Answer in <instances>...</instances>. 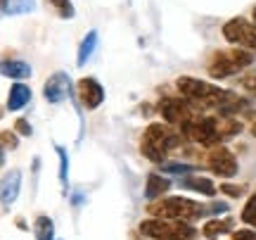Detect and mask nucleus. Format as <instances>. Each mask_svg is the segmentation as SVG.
Here are the masks:
<instances>
[{"label":"nucleus","instance_id":"nucleus-1","mask_svg":"<svg viewBox=\"0 0 256 240\" xmlns=\"http://www.w3.org/2000/svg\"><path fill=\"white\" fill-rule=\"evenodd\" d=\"M183 143V136L174 131L168 124H150L140 140V152L154 164H164L168 157V150L178 148Z\"/></svg>","mask_w":256,"mask_h":240},{"label":"nucleus","instance_id":"nucleus-2","mask_svg":"<svg viewBox=\"0 0 256 240\" xmlns=\"http://www.w3.org/2000/svg\"><path fill=\"white\" fill-rule=\"evenodd\" d=\"M206 212L204 204L174 195V197H162L156 202L147 204V214L152 219H166V221H183V223H192L197 221L202 214Z\"/></svg>","mask_w":256,"mask_h":240},{"label":"nucleus","instance_id":"nucleus-3","mask_svg":"<svg viewBox=\"0 0 256 240\" xmlns=\"http://www.w3.org/2000/svg\"><path fill=\"white\" fill-rule=\"evenodd\" d=\"M252 62H254V55L249 50H244V48H238V50H216L211 55L209 65H206V72L211 74V79H228V76L247 69Z\"/></svg>","mask_w":256,"mask_h":240},{"label":"nucleus","instance_id":"nucleus-4","mask_svg":"<svg viewBox=\"0 0 256 240\" xmlns=\"http://www.w3.org/2000/svg\"><path fill=\"white\" fill-rule=\"evenodd\" d=\"M140 233L152 240H192L197 235L194 226L183 221H166V219H145L140 221Z\"/></svg>","mask_w":256,"mask_h":240},{"label":"nucleus","instance_id":"nucleus-5","mask_svg":"<svg viewBox=\"0 0 256 240\" xmlns=\"http://www.w3.org/2000/svg\"><path fill=\"white\" fill-rule=\"evenodd\" d=\"M180 136L194 140L200 145H206V148H214L223 140L218 131V117H204V114H197L194 119L185 121L180 126Z\"/></svg>","mask_w":256,"mask_h":240},{"label":"nucleus","instance_id":"nucleus-6","mask_svg":"<svg viewBox=\"0 0 256 240\" xmlns=\"http://www.w3.org/2000/svg\"><path fill=\"white\" fill-rule=\"evenodd\" d=\"M156 110L164 117L166 124H171V126H183L185 121L194 119L200 114L197 105L185 100V98H164V100L156 105Z\"/></svg>","mask_w":256,"mask_h":240},{"label":"nucleus","instance_id":"nucleus-7","mask_svg":"<svg viewBox=\"0 0 256 240\" xmlns=\"http://www.w3.org/2000/svg\"><path fill=\"white\" fill-rule=\"evenodd\" d=\"M223 38L244 50H256V24L242 17L230 19L228 24H223Z\"/></svg>","mask_w":256,"mask_h":240},{"label":"nucleus","instance_id":"nucleus-8","mask_svg":"<svg viewBox=\"0 0 256 240\" xmlns=\"http://www.w3.org/2000/svg\"><path fill=\"white\" fill-rule=\"evenodd\" d=\"M206 166L211 169V174L220 176V178H232L238 174V159L223 145H214L206 152Z\"/></svg>","mask_w":256,"mask_h":240},{"label":"nucleus","instance_id":"nucleus-9","mask_svg":"<svg viewBox=\"0 0 256 240\" xmlns=\"http://www.w3.org/2000/svg\"><path fill=\"white\" fill-rule=\"evenodd\" d=\"M72 91H74V83H72V79H69V74L57 72V74L50 76L46 81V86H43V98H46L50 105H60V102H64L66 98H72Z\"/></svg>","mask_w":256,"mask_h":240},{"label":"nucleus","instance_id":"nucleus-10","mask_svg":"<svg viewBox=\"0 0 256 240\" xmlns=\"http://www.w3.org/2000/svg\"><path fill=\"white\" fill-rule=\"evenodd\" d=\"M76 93H78V100L83 102L86 110H98L102 102H104V88L98 79H90L86 76L76 83Z\"/></svg>","mask_w":256,"mask_h":240},{"label":"nucleus","instance_id":"nucleus-11","mask_svg":"<svg viewBox=\"0 0 256 240\" xmlns=\"http://www.w3.org/2000/svg\"><path fill=\"white\" fill-rule=\"evenodd\" d=\"M19 193H22V171L19 169H10L0 176V204L10 209L17 202Z\"/></svg>","mask_w":256,"mask_h":240},{"label":"nucleus","instance_id":"nucleus-12","mask_svg":"<svg viewBox=\"0 0 256 240\" xmlns=\"http://www.w3.org/2000/svg\"><path fill=\"white\" fill-rule=\"evenodd\" d=\"M31 74H34V69H31V65L24 62V60H14V57L0 60V76H8V79L22 81V79H28Z\"/></svg>","mask_w":256,"mask_h":240},{"label":"nucleus","instance_id":"nucleus-13","mask_svg":"<svg viewBox=\"0 0 256 240\" xmlns=\"http://www.w3.org/2000/svg\"><path fill=\"white\" fill-rule=\"evenodd\" d=\"M168 188H171V181H168L166 176L152 171L145 181V197L150 202H156V200H162V197L168 193Z\"/></svg>","mask_w":256,"mask_h":240},{"label":"nucleus","instance_id":"nucleus-14","mask_svg":"<svg viewBox=\"0 0 256 240\" xmlns=\"http://www.w3.org/2000/svg\"><path fill=\"white\" fill-rule=\"evenodd\" d=\"M28 102H31V88L22 81L12 83V88H10V93H8V110L19 112V110H24Z\"/></svg>","mask_w":256,"mask_h":240},{"label":"nucleus","instance_id":"nucleus-15","mask_svg":"<svg viewBox=\"0 0 256 240\" xmlns=\"http://www.w3.org/2000/svg\"><path fill=\"white\" fill-rule=\"evenodd\" d=\"M204 238L216 240L218 235H226V233H232V219H211V221L204 223Z\"/></svg>","mask_w":256,"mask_h":240},{"label":"nucleus","instance_id":"nucleus-16","mask_svg":"<svg viewBox=\"0 0 256 240\" xmlns=\"http://www.w3.org/2000/svg\"><path fill=\"white\" fill-rule=\"evenodd\" d=\"M95 48H98V31H88V34L83 36L81 46H78V57H76V65H78V67L88 65V60H90V55L95 53Z\"/></svg>","mask_w":256,"mask_h":240},{"label":"nucleus","instance_id":"nucleus-17","mask_svg":"<svg viewBox=\"0 0 256 240\" xmlns=\"http://www.w3.org/2000/svg\"><path fill=\"white\" fill-rule=\"evenodd\" d=\"M183 185L190 188V190H194V193L206 195V197H214V195H216V185L211 183L209 178H204V176H185Z\"/></svg>","mask_w":256,"mask_h":240},{"label":"nucleus","instance_id":"nucleus-18","mask_svg":"<svg viewBox=\"0 0 256 240\" xmlns=\"http://www.w3.org/2000/svg\"><path fill=\"white\" fill-rule=\"evenodd\" d=\"M34 233H36V240H55V221L40 214L34 221Z\"/></svg>","mask_w":256,"mask_h":240},{"label":"nucleus","instance_id":"nucleus-19","mask_svg":"<svg viewBox=\"0 0 256 240\" xmlns=\"http://www.w3.org/2000/svg\"><path fill=\"white\" fill-rule=\"evenodd\" d=\"M0 8L10 17L12 15H28V12H34V8H36V0H2Z\"/></svg>","mask_w":256,"mask_h":240},{"label":"nucleus","instance_id":"nucleus-20","mask_svg":"<svg viewBox=\"0 0 256 240\" xmlns=\"http://www.w3.org/2000/svg\"><path fill=\"white\" fill-rule=\"evenodd\" d=\"M57 157H60V183H62L64 193L69 190V155L64 145H57Z\"/></svg>","mask_w":256,"mask_h":240},{"label":"nucleus","instance_id":"nucleus-21","mask_svg":"<svg viewBox=\"0 0 256 240\" xmlns=\"http://www.w3.org/2000/svg\"><path fill=\"white\" fill-rule=\"evenodd\" d=\"M48 3H50V8L55 10L62 19H74V15H76L72 0H48Z\"/></svg>","mask_w":256,"mask_h":240},{"label":"nucleus","instance_id":"nucleus-22","mask_svg":"<svg viewBox=\"0 0 256 240\" xmlns=\"http://www.w3.org/2000/svg\"><path fill=\"white\" fill-rule=\"evenodd\" d=\"M242 221L256 228V193L249 197L247 204H244V209H242Z\"/></svg>","mask_w":256,"mask_h":240},{"label":"nucleus","instance_id":"nucleus-23","mask_svg":"<svg viewBox=\"0 0 256 240\" xmlns=\"http://www.w3.org/2000/svg\"><path fill=\"white\" fill-rule=\"evenodd\" d=\"M19 136L14 131H0V148L2 150H17Z\"/></svg>","mask_w":256,"mask_h":240},{"label":"nucleus","instance_id":"nucleus-24","mask_svg":"<svg viewBox=\"0 0 256 240\" xmlns=\"http://www.w3.org/2000/svg\"><path fill=\"white\" fill-rule=\"evenodd\" d=\"M12 131H14V133H19V136H31V133H34V129H31L28 119H24V117L14 121V129H12Z\"/></svg>","mask_w":256,"mask_h":240},{"label":"nucleus","instance_id":"nucleus-25","mask_svg":"<svg viewBox=\"0 0 256 240\" xmlns=\"http://www.w3.org/2000/svg\"><path fill=\"white\" fill-rule=\"evenodd\" d=\"M240 83H242V88L249 93H256V72H249V74H244L242 79H240Z\"/></svg>","mask_w":256,"mask_h":240},{"label":"nucleus","instance_id":"nucleus-26","mask_svg":"<svg viewBox=\"0 0 256 240\" xmlns=\"http://www.w3.org/2000/svg\"><path fill=\"white\" fill-rule=\"evenodd\" d=\"M220 193L228 195V197H240V195L244 193V188L242 185H232V183H223L220 185Z\"/></svg>","mask_w":256,"mask_h":240},{"label":"nucleus","instance_id":"nucleus-27","mask_svg":"<svg viewBox=\"0 0 256 240\" xmlns=\"http://www.w3.org/2000/svg\"><path fill=\"white\" fill-rule=\"evenodd\" d=\"M232 240H256V231H252V228L235 231V233H232Z\"/></svg>","mask_w":256,"mask_h":240},{"label":"nucleus","instance_id":"nucleus-28","mask_svg":"<svg viewBox=\"0 0 256 240\" xmlns=\"http://www.w3.org/2000/svg\"><path fill=\"white\" fill-rule=\"evenodd\" d=\"M164 171H168V174H188L190 166L188 164H164Z\"/></svg>","mask_w":256,"mask_h":240},{"label":"nucleus","instance_id":"nucleus-29","mask_svg":"<svg viewBox=\"0 0 256 240\" xmlns=\"http://www.w3.org/2000/svg\"><path fill=\"white\" fill-rule=\"evenodd\" d=\"M83 200H86V197H83L81 193H74V195H72V204H81Z\"/></svg>","mask_w":256,"mask_h":240},{"label":"nucleus","instance_id":"nucleus-30","mask_svg":"<svg viewBox=\"0 0 256 240\" xmlns=\"http://www.w3.org/2000/svg\"><path fill=\"white\" fill-rule=\"evenodd\" d=\"M17 226H19V231H26L28 226H26V221L22 219V216H17Z\"/></svg>","mask_w":256,"mask_h":240},{"label":"nucleus","instance_id":"nucleus-31","mask_svg":"<svg viewBox=\"0 0 256 240\" xmlns=\"http://www.w3.org/2000/svg\"><path fill=\"white\" fill-rule=\"evenodd\" d=\"M2 164H5V150L0 148V166H2Z\"/></svg>","mask_w":256,"mask_h":240},{"label":"nucleus","instance_id":"nucleus-32","mask_svg":"<svg viewBox=\"0 0 256 240\" xmlns=\"http://www.w3.org/2000/svg\"><path fill=\"white\" fill-rule=\"evenodd\" d=\"M252 136H256V114H254V121H252Z\"/></svg>","mask_w":256,"mask_h":240},{"label":"nucleus","instance_id":"nucleus-33","mask_svg":"<svg viewBox=\"0 0 256 240\" xmlns=\"http://www.w3.org/2000/svg\"><path fill=\"white\" fill-rule=\"evenodd\" d=\"M254 24H256V8H254Z\"/></svg>","mask_w":256,"mask_h":240},{"label":"nucleus","instance_id":"nucleus-34","mask_svg":"<svg viewBox=\"0 0 256 240\" xmlns=\"http://www.w3.org/2000/svg\"><path fill=\"white\" fill-rule=\"evenodd\" d=\"M0 3H2V0H0Z\"/></svg>","mask_w":256,"mask_h":240}]
</instances>
